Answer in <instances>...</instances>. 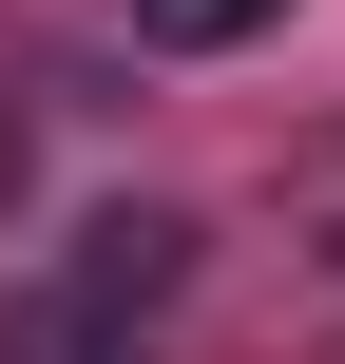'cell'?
Segmentation results:
<instances>
[{
	"label": "cell",
	"instance_id": "6da1fadb",
	"mask_svg": "<svg viewBox=\"0 0 345 364\" xmlns=\"http://www.w3.org/2000/svg\"><path fill=\"white\" fill-rule=\"evenodd\" d=\"M173 250H192L173 211H115V230L77 250V307H154V288H173Z\"/></svg>",
	"mask_w": 345,
	"mask_h": 364
},
{
	"label": "cell",
	"instance_id": "7a4b0ae2",
	"mask_svg": "<svg viewBox=\"0 0 345 364\" xmlns=\"http://www.w3.org/2000/svg\"><path fill=\"white\" fill-rule=\"evenodd\" d=\"M288 0H134V38H173V58H230V38H269Z\"/></svg>",
	"mask_w": 345,
	"mask_h": 364
},
{
	"label": "cell",
	"instance_id": "3957f363",
	"mask_svg": "<svg viewBox=\"0 0 345 364\" xmlns=\"http://www.w3.org/2000/svg\"><path fill=\"white\" fill-rule=\"evenodd\" d=\"M0 364H115V346H96V326H58V307H19V326H0Z\"/></svg>",
	"mask_w": 345,
	"mask_h": 364
}]
</instances>
